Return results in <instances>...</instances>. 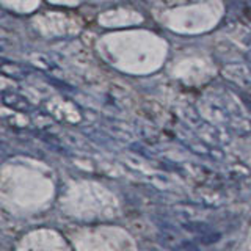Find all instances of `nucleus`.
<instances>
[{"instance_id": "obj_1", "label": "nucleus", "mask_w": 251, "mask_h": 251, "mask_svg": "<svg viewBox=\"0 0 251 251\" xmlns=\"http://www.w3.org/2000/svg\"><path fill=\"white\" fill-rule=\"evenodd\" d=\"M182 229L190 232L196 239V242L201 243V245H212V243H217L222 239V234L204 222H192V220H188V222L182 223Z\"/></svg>"}, {"instance_id": "obj_2", "label": "nucleus", "mask_w": 251, "mask_h": 251, "mask_svg": "<svg viewBox=\"0 0 251 251\" xmlns=\"http://www.w3.org/2000/svg\"><path fill=\"white\" fill-rule=\"evenodd\" d=\"M162 243H165V247L171 251H201L198 242L185 239L177 231L168 229V227H165L162 232Z\"/></svg>"}, {"instance_id": "obj_3", "label": "nucleus", "mask_w": 251, "mask_h": 251, "mask_svg": "<svg viewBox=\"0 0 251 251\" xmlns=\"http://www.w3.org/2000/svg\"><path fill=\"white\" fill-rule=\"evenodd\" d=\"M225 75L251 98V69L243 65H229L225 69Z\"/></svg>"}, {"instance_id": "obj_4", "label": "nucleus", "mask_w": 251, "mask_h": 251, "mask_svg": "<svg viewBox=\"0 0 251 251\" xmlns=\"http://www.w3.org/2000/svg\"><path fill=\"white\" fill-rule=\"evenodd\" d=\"M3 104L11 107L14 110H22V112H25V110L30 108V104L27 102V99H24L21 94H16V93H5L3 94Z\"/></svg>"}, {"instance_id": "obj_5", "label": "nucleus", "mask_w": 251, "mask_h": 251, "mask_svg": "<svg viewBox=\"0 0 251 251\" xmlns=\"http://www.w3.org/2000/svg\"><path fill=\"white\" fill-rule=\"evenodd\" d=\"M247 57H248V60H250V61H251V50H250V52H248V53H247Z\"/></svg>"}]
</instances>
